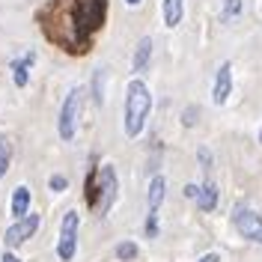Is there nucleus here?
<instances>
[{
  "mask_svg": "<svg viewBox=\"0 0 262 262\" xmlns=\"http://www.w3.org/2000/svg\"><path fill=\"white\" fill-rule=\"evenodd\" d=\"M104 18L107 0H48L36 12L42 36L69 57H83L93 51Z\"/></svg>",
  "mask_w": 262,
  "mask_h": 262,
  "instance_id": "obj_1",
  "label": "nucleus"
},
{
  "mask_svg": "<svg viewBox=\"0 0 262 262\" xmlns=\"http://www.w3.org/2000/svg\"><path fill=\"white\" fill-rule=\"evenodd\" d=\"M149 111H152V93L140 78H134L125 90V134L128 137H137L146 128Z\"/></svg>",
  "mask_w": 262,
  "mask_h": 262,
  "instance_id": "obj_2",
  "label": "nucleus"
},
{
  "mask_svg": "<svg viewBox=\"0 0 262 262\" xmlns=\"http://www.w3.org/2000/svg\"><path fill=\"white\" fill-rule=\"evenodd\" d=\"M116 191H119V179H116L114 164H101L96 170V179H93V200H90V206H93V212L98 217H104V214L111 212V206H114V200H116Z\"/></svg>",
  "mask_w": 262,
  "mask_h": 262,
  "instance_id": "obj_3",
  "label": "nucleus"
},
{
  "mask_svg": "<svg viewBox=\"0 0 262 262\" xmlns=\"http://www.w3.org/2000/svg\"><path fill=\"white\" fill-rule=\"evenodd\" d=\"M81 98H83V90L81 86H72L63 98V107H60V137L63 140H72L78 134V119H81Z\"/></svg>",
  "mask_w": 262,
  "mask_h": 262,
  "instance_id": "obj_4",
  "label": "nucleus"
},
{
  "mask_svg": "<svg viewBox=\"0 0 262 262\" xmlns=\"http://www.w3.org/2000/svg\"><path fill=\"white\" fill-rule=\"evenodd\" d=\"M78 227H81V214L75 209H69L63 214V227H60V242H57V256L69 262L78 250Z\"/></svg>",
  "mask_w": 262,
  "mask_h": 262,
  "instance_id": "obj_5",
  "label": "nucleus"
},
{
  "mask_svg": "<svg viewBox=\"0 0 262 262\" xmlns=\"http://www.w3.org/2000/svg\"><path fill=\"white\" fill-rule=\"evenodd\" d=\"M232 227L238 229L242 238L262 245V217L253 212V209H247V206H235V209H232Z\"/></svg>",
  "mask_w": 262,
  "mask_h": 262,
  "instance_id": "obj_6",
  "label": "nucleus"
},
{
  "mask_svg": "<svg viewBox=\"0 0 262 262\" xmlns=\"http://www.w3.org/2000/svg\"><path fill=\"white\" fill-rule=\"evenodd\" d=\"M36 229H39V214L27 212L24 217H18L15 224L6 229L3 245H6V247H21L27 238H33V235H36Z\"/></svg>",
  "mask_w": 262,
  "mask_h": 262,
  "instance_id": "obj_7",
  "label": "nucleus"
},
{
  "mask_svg": "<svg viewBox=\"0 0 262 262\" xmlns=\"http://www.w3.org/2000/svg\"><path fill=\"white\" fill-rule=\"evenodd\" d=\"M229 93H232V63H224L214 75V90H212V101L214 104H227Z\"/></svg>",
  "mask_w": 262,
  "mask_h": 262,
  "instance_id": "obj_8",
  "label": "nucleus"
},
{
  "mask_svg": "<svg viewBox=\"0 0 262 262\" xmlns=\"http://www.w3.org/2000/svg\"><path fill=\"white\" fill-rule=\"evenodd\" d=\"M33 63H36V51H27L24 57L12 60V81H15L18 90H21V86H27V81H30V69H33Z\"/></svg>",
  "mask_w": 262,
  "mask_h": 262,
  "instance_id": "obj_9",
  "label": "nucleus"
},
{
  "mask_svg": "<svg viewBox=\"0 0 262 262\" xmlns=\"http://www.w3.org/2000/svg\"><path fill=\"white\" fill-rule=\"evenodd\" d=\"M149 60H152V36H143V39L137 42L134 60H131L134 72H137V75H140V72H146V69H149Z\"/></svg>",
  "mask_w": 262,
  "mask_h": 262,
  "instance_id": "obj_10",
  "label": "nucleus"
},
{
  "mask_svg": "<svg viewBox=\"0 0 262 262\" xmlns=\"http://www.w3.org/2000/svg\"><path fill=\"white\" fill-rule=\"evenodd\" d=\"M196 206H200V212H214V206H217V185H214V182L206 179V185H200V191H196Z\"/></svg>",
  "mask_w": 262,
  "mask_h": 262,
  "instance_id": "obj_11",
  "label": "nucleus"
},
{
  "mask_svg": "<svg viewBox=\"0 0 262 262\" xmlns=\"http://www.w3.org/2000/svg\"><path fill=\"white\" fill-rule=\"evenodd\" d=\"M164 191H167V179L164 176H155L149 182V214H158V209L164 203Z\"/></svg>",
  "mask_w": 262,
  "mask_h": 262,
  "instance_id": "obj_12",
  "label": "nucleus"
},
{
  "mask_svg": "<svg viewBox=\"0 0 262 262\" xmlns=\"http://www.w3.org/2000/svg\"><path fill=\"white\" fill-rule=\"evenodd\" d=\"M185 15V0H164V24L167 27H179Z\"/></svg>",
  "mask_w": 262,
  "mask_h": 262,
  "instance_id": "obj_13",
  "label": "nucleus"
},
{
  "mask_svg": "<svg viewBox=\"0 0 262 262\" xmlns=\"http://www.w3.org/2000/svg\"><path fill=\"white\" fill-rule=\"evenodd\" d=\"M30 212V188L27 185H18L15 194H12V214L15 217H24Z\"/></svg>",
  "mask_w": 262,
  "mask_h": 262,
  "instance_id": "obj_14",
  "label": "nucleus"
},
{
  "mask_svg": "<svg viewBox=\"0 0 262 262\" xmlns=\"http://www.w3.org/2000/svg\"><path fill=\"white\" fill-rule=\"evenodd\" d=\"M9 164H12V143L6 134H0V179L9 173Z\"/></svg>",
  "mask_w": 262,
  "mask_h": 262,
  "instance_id": "obj_15",
  "label": "nucleus"
},
{
  "mask_svg": "<svg viewBox=\"0 0 262 262\" xmlns=\"http://www.w3.org/2000/svg\"><path fill=\"white\" fill-rule=\"evenodd\" d=\"M137 253H140V247L134 245V242H122V245H116V259H122V262L137 259Z\"/></svg>",
  "mask_w": 262,
  "mask_h": 262,
  "instance_id": "obj_16",
  "label": "nucleus"
},
{
  "mask_svg": "<svg viewBox=\"0 0 262 262\" xmlns=\"http://www.w3.org/2000/svg\"><path fill=\"white\" fill-rule=\"evenodd\" d=\"M242 15V0H224V9H221V21H232V18Z\"/></svg>",
  "mask_w": 262,
  "mask_h": 262,
  "instance_id": "obj_17",
  "label": "nucleus"
},
{
  "mask_svg": "<svg viewBox=\"0 0 262 262\" xmlns=\"http://www.w3.org/2000/svg\"><path fill=\"white\" fill-rule=\"evenodd\" d=\"M104 75H107V72H104V69H98L96 81H93V101H96V104L104 101Z\"/></svg>",
  "mask_w": 262,
  "mask_h": 262,
  "instance_id": "obj_18",
  "label": "nucleus"
},
{
  "mask_svg": "<svg viewBox=\"0 0 262 262\" xmlns=\"http://www.w3.org/2000/svg\"><path fill=\"white\" fill-rule=\"evenodd\" d=\"M66 185H69V179H66V176H60V173H57V176H51V182H48L51 191H66Z\"/></svg>",
  "mask_w": 262,
  "mask_h": 262,
  "instance_id": "obj_19",
  "label": "nucleus"
},
{
  "mask_svg": "<svg viewBox=\"0 0 262 262\" xmlns=\"http://www.w3.org/2000/svg\"><path fill=\"white\" fill-rule=\"evenodd\" d=\"M146 235H149V238H155V235H158V214H149V217H146Z\"/></svg>",
  "mask_w": 262,
  "mask_h": 262,
  "instance_id": "obj_20",
  "label": "nucleus"
},
{
  "mask_svg": "<svg viewBox=\"0 0 262 262\" xmlns=\"http://www.w3.org/2000/svg\"><path fill=\"white\" fill-rule=\"evenodd\" d=\"M196 158H200V164H203V170H206V173L212 170V152H209V149H200V152H196Z\"/></svg>",
  "mask_w": 262,
  "mask_h": 262,
  "instance_id": "obj_21",
  "label": "nucleus"
},
{
  "mask_svg": "<svg viewBox=\"0 0 262 262\" xmlns=\"http://www.w3.org/2000/svg\"><path fill=\"white\" fill-rule=\"evenodd\" d=\"M196 191H200V185H185V196L196 200Z\"/></svg>",
  "mask_w": 262,
  "mask_h": 262,
  "instance_id": "obj_22",
  "label": "nucleus"
},
{
  "mask_svg": "<svg viewBox=\"0 0 262 262\" xmlns=\"http://www.w3.org/2000/svg\"><path fill=\"white\" fill-rule=\"evenodd\" d=\"M0 262H21V259H18L15 253H9V250H6V253H3V256H0Z\"/></svg>",
  "mask_w": 262,
  "mask_h": 262,
  "instance_id": "obj_23",
  "label": "nucleus"
},
{
  "mask_svg": "<svg viewBox=\"0 0 262 262\" xmlns=\"http://www.w3.org/2000/svg\"><path fill=\"white\" fill-rule=\"evenodd\" d=\"M200 262H221V256H217V253H206Z\"/></svg>",
  "mask_w": 262,
  "mask_h": 262,
  "instance_id": "obj_24",
  "label": "nucleus"
},
{
  "mask_svg": "<svg viewBox=\"0 0 262 262\" xmlns=\"http://www.w3.org/2000/svg\"><path fill=\"white\" fill-rule=\"evenodd\" d=\"M125 3H128V6H137V3H140V0H125Z\"/></svg>",
  "mask_w": 262,
  "mask_h": 262,
  "instance_id": "obj_25",
  "label": "nucleus"
},
{
  "mask_svg": "<svg viewBox=\"0 0 262 262\" xmlns=\"http://www.w3.org/2000/svg\"><path fill=\"white\" fill-rule=\"evenodd\" d=\"M259 143H262V131H259Z\"/></svg>",
  "mask_w": 262,
  "mask_h": 262,
  "instance_id": "obj_26",
  "label": "nucleus"
}]
</instances>
